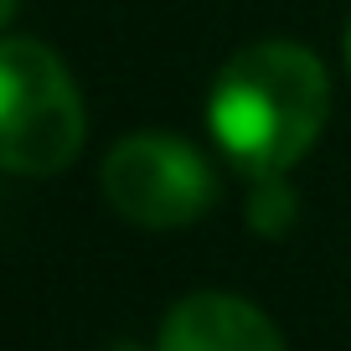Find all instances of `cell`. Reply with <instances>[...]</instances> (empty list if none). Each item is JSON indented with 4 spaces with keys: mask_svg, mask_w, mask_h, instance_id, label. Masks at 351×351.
Instances as JSON below:
<instances>
[{
    "mask_svg": "<svg viewBox=\"0 0 351 351\" xmlns=\"http://www.w3.org/2000/svg\"><path fill=\"white\" fill-rule=\"evenodd\" d=\"M83 93L42 42H0V171L57 176L83 150Z\"/></svg>",
    "mask_w": 351,
    "mask_h": 351,
    "instance_id": "obj_2",
    "label": "cell"
},
{
    "mask_svg": "<svg viewBox=\"0 0 351 351\" xmlns=\"http://www.w3.org/2000/svg\"><path fill=\"white\" fill-rule=\"evenodd\" d=\"M104 197L140 228H191L217 202V176L181 134L140 130L109 150Z\"/></svg>",
    "mask_w": 351,
    "mask_h": 351,
    "instance_id": "obj_3",
    "label": "cell"
},
{
    "mask_svg": "<svg viewBox=\"0 0 351 351\" xmlns=\"http://www.w3.org/2000/svg\"><path fill=\"white\" fill-rule=\"evenodd\" d=\"M330 114V77L310 47L258 42L243 47L212 83L207 124L222 155L243 171L279 176L315 145Z\"/></svg>",
    "mask_w": 351,
    "mask_h": 351,
    "instance_id": "obj_1",
    "label": "cell"
},
{
    "mask_svg": "<svg viewBox=\"0 0 351 351\" xmlns=\"http://www.w3.org/2000/svg\"><path fill=\"white\" fill-rule=\"evenodd\" d=\"M11 16H16V0H0V26L11 21Z\"/></svg>",
    "mask_w": 351,
    "mask_h": 351,
    "instance_id": "obj_5",
    "label": "cell"
},
{
    "mask_svg": "<svg viewBox=\"0 0 351 351\" xmlns=\"http://www.w3.org/2000/svg\"><path fill=\"white\" fill-rule=\"evenodd\" d=\"M160 351H285V341L258 305L202 289L171 305L160 326Z\"/></svg>",
    "mask_w": 351,
    "mask_h": 351,
    "instance_id": "obj_4",
    "label": "cell"
},
{
    "mask_svg": "<svg viewBox=\"0 0 351 351\" xmlns=\"http://www.w3.org/2000/svg\"><path fill=\"white\" fill-rule=\"evenodd\" d=\"M346 52H351V36H346Z\"/></svg>",
    "mask_w": 351,
    "mask_h": 351,
    "instance_id": "obj_6",
    "label": "cell"
}]
</instances>
